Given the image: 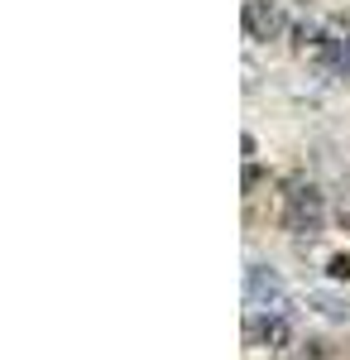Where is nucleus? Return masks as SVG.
Here are the masks:
<instances>
[{
	"label": "nucleus",
	"instance_id": "nucleus-1",
	"mask_svg": "<svg viewBox=\"0 0 350 360\" xmlns=\"http://www.w3.org/2000/svg\"><path fill=\"white\" fill-rule=\"evenodd\" d=\"M283 226H288L293 236H317V226H322V193H317L312 183H293Z\"/></svg>",
	"mask_w": 350,
	"mask_h": 360
},
{
	"label": "nucleus",
	"instance_id": "nucleus-2",
	"mask_svg": "<svg viewBox=\"0 0 350 360\" xmlns=\"http://www.w3.org/2000/svg\"><path fill=\"white\" fill-rule=\"evenodd\" d=\"M245 341L249 346H269V351H283V346H293V327L283 322V317H249L245 322Z\"/></svg>",
	"mask_w": 350,
	"mask_h": 360
},
{
	"label": "nucleus",
	"instance_id": "nucleus-3",
	"mask_svg": "<svg viewBox=\"0 0 350 360\" xmlns=\"http://www.w3.org/2000/svg\"><path fill=\"white\" fill-rule=\"evenodd\" d=\"M245 34L249 39H278L283 34V15L264 5V0H245Z\"/></svg>",
	"mask_w": 350,
	"mask_h": 360
},
{
	"label": "nucleus",
	"instance_id": "nucleus-4",
	"mask_svg": "<svg viewBox=\"0 0 350 360\" xmlns=\"http://www.w3.org/2000/svg\"><path fill=\"white\" fill-rule=\"evenodd\" d=\"M245 288H249V303H264V298H278V293H283L278 274H269L264 264H249V278H245Z\"/></svg>",
	"mask_w": 350,
	"mask_h": 360
},
{
	"label": "nucleus",
	"instance_id": "nucleus-5",
	"mask_svg": "<svg viewBox=\"0 0 350 360\" xmlns=\"http://www.w3.org/2000/svg\"><path fill=\"white\" fill-rule=\"evenodd\" d=\"M317 307H322V317H331V322H350V303L331 298V293H317Z\"/></svg>",
	"mask_w": 350,
	"mask_h": 360
},
{
	"label": "nucleus",
	"instance_id": "nucleus-6",
	"mask_svg": "<svg viewBox=\"0 0 350 360\" xmlns=\"http://www.w3.org/2000/svg\"><path fill=\"white\" fill-rule=\"evenodd\" d=\"M326 278L331 283H350V255H331L326 259Z\"/></svg>",
	"mask_w": 350,
	"mask_h": 360
},
{
	"label": "nucleus",
	"instance_id": "nucleus-7",
	"mask_svg": "<svg viewBox=\"0 0 350 360\" xmlns=\"http://www.w3.org/2000/svg\"><path fill=\"white\" fill-rule=\"evenodd\" d=\"M331 221L341 226V231H350V188H341V197H336V207H331Z\"/></svg>",
	"mask_w": 350,
	"mask_h": 360
},
{
	"label": "nucleus",
	"instance_id": "nucleus-8",
	"mask_svg": "<svg viewBox=\"0 0 350 360\" xmlns=\"http://www.w3.org/2000/svg\"><path fill=\"white\" fill-rule=\"evenodd\" d=\"M259 183H264V168H259L254 159H249V164H245V193H254Z\"/></svg>",
	"mask_w": 350,
	"mask_h": 360
},
{
	"label": "nucleus",
	"instance_id": "nucleus-9",
	"mask_svg": "<svg viewBox=\"0 0 350 360\" xmlns=\"http://www.w3.org/2000/svg\"><path fill=\"white\" fill-rule=\"evenodd\" d=\"M326 356H331L326 341H307V346H302V360H326Z\"/></svg>",
	"mask_w": 350,
	"mask_h": 360
},
{
	"label": "nucleus",
	"instance_id": "nucleus-10",
	"mask_svg": "<svg viewBox=\"0 0 350 360\" xmlns=\"http://www.w3.org/2000/svg\"><path fill=\"white\" fill-rule=\"evenodd\" d=\"M346 68H350V39H346Z\"/></svg>",
	"mask_w": 350,
	"mask_h": 360
}]
</instances>
